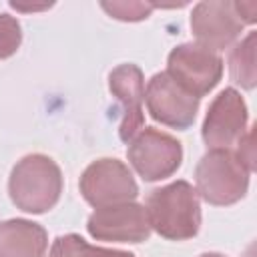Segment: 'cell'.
Wrapping results in <instances>:
<instances>
[{
    "label": "cell",
    "mask_w": 257,
    "mask_h": 257,
    "mask_svg": "<svg viewBox=\"0 0 257 257\" xmlns=\"http://www.w3.org/2000/svg\"><path fill=\"white\" fill-rule=\"evenodd\" d=\"M151 231L169 241L193 239L201 229V201L187 181H175L153 189L145 201Z\"/></svg>",
    "instance_id": "6da1fadb"
},
{
    "label": "cell",
    "mask_w": 257,
    "mask_h": 257,
    "mask_svg": "<svg viewBox=\"0 0 257 257\" xmlns=\"http://www.w3.org/2000/svg\"><path fill=\"white\" fill-rule=\"evenodd\" d=\"M62 185L60 167L50 157L32 153L12 167L8 177V195L16 209L30 215H42L58 203Z\"/></svg>",
    "instance_id": "7a4b0ae2"
},
{
    "label": "cell",
    "mask_w": 257,
    "mask_h": 257,
    "mask_svg": "<svg viewBox=\"0 0 257 257\" xmlns=\"http://www.w3.org/2000/svg\"><path fill=\"white\" fill-rule=\"evenodd\" d=\"M249 169L231 149H209L195 169L197 195L209 205H235L247 195Z\"/></svg>",
    "instance_id": "3957f363"
},
{
    "label": "cell",
    "mask_w": 257,
    "mask_h": 257,
    "mask_svg": "<svg viewBox=\"0 0 257 257\" xmlns=\"http://www.w3.org/2000/svg\"><path fill=\"white\" fill-rule=\"evenodd\" d=\"M126 157L137 175L153 183L177 173L183 163V147L173 135L155 126H143L128 141Z\"/></svg>",
    "instance_id": "277c9868"
},
{
    "label": "cell",
    "mask_w": 257,
    "mask_h": 257,
    "mask_svg": "<svg viewBox=\"0 0 257 257\" xmlns=\"http://www.w3.org/2000/svg\"><path fill=\"white\" fill-rule=\"evenodd\" d=\"M165 72L189 94L201 98L219 84L223 58L197 42H183L169 52Z\"/></svg>",
    "instance_id": "5b68a950"
},
{
    "label": "cell",
    "mask_w": 257,
    "mask_h": 257,
    "mask_svg": "<svg viewBox=\"0 0 257 257\" xmlns=\"http://www.w3.org/2000/svg\"><path fill=\"white\" fill-rule=\"evenodd\" d=\"M80 195L94 209L131 203L139 195V187L131 169L118 159H98L92 161L78 181Z\"/></svg>",
    "instance_id": "8992f818"
},
{
    "label": "cell",
    "mask_w": 257,
    "mask_h": 257,
    "mask_svg": "<svg viewBox=\"0 0 257 257\" xmlns=\"http://www.w3.org/2000/svg\"><path fill=\"white\" fill-rule=\"evenodd\" d=\"M249 112L241 92L233 86L221 90L203 120L201 137L209 149H231L247 133Z\"/></svg>",
    "instance_id": "52a82bcc"
},
{
    "label": "cell",
    "mask_w": 257,
    "mask_h": 257,
    "mask_svg": "<svg viewBox=\"0 0 257 257\" xmlns=\"http://www.w3.org/2000/svg\"><path fill=\"white\" fill-rule=\"evenodd\" d=\"M145 102L149 114L171 128H189L199 112V98L181 88L167 72H157L151 76L145 88Z\"/></svg>",
    "instance_id": "ba28073f"
},
{
    "label": "cell",
    "mask_w": 257,
    "mask_h": 257,
    "mask_svg": "<svg viewBox=\"0 0 257 257\" xmlns=\"http://www.w3.org/2000/svg\"><path fill=\"white\" fill-rule=\"evenodd\" d=\"M245 22L241 20L237 2H199L191 12V30L197 44L219 52L229 48L243 32Z\"/></svg>",
    "instance_id": "9c48e42d"
},
{
    "label": "cell",
    "mask_w": 257,
    "mask_h": 257,
    "mask_svg": "<svg viewBox=\"0 0 257 257\" xmlns=\"http://www.w3.org/2000/svg\"><path fill=\"white\" fill-rule=\"evenodd\" d=\"M86 231L106 243H143L151 237L147 211L135 201L96 209L86 221Z\"/></svg>",
    "instance_id": "30bf717a"
},
{
    "label": "cell",
    "mask_w": 257,
    "mask_h": 257,
    "mask_svg": "<svg viewBox=\"0 0 257 257\" xmlns=\"http://www.w3.org/2000/svg\"><path fill=\"white\" fill-rule=\"evenodd\" d=\"M108 88L112 96L122 106V120H120V141L128 143L143 126V100H145V76L137 64H120L108 74Z\"/></svg>",
    "instance_id": "8fae6325"
},
{
    "label": "cell",
    "mask_w": 257,
    "mask_h": 257,
    "mask_svg": "<svg viewBox=\"0 0 257 257\" xmlns=\"http://www.w3.org/2000/svg\"><path fill=\"white\" fill-rule=\"evenodd\" d=\"M48 249L46 229L28 219L0 223V257H44Z\"/></svg>",
    "instance_id": "7c38bea8"
},
{
    "label": "cell",
    "mask_w": 257,
    "mask_h": 257,
    "mask_svg": "<svg viewBox=\"0 0 257 257\" xmlns=\"http://www.w3.org/2000/svg\"><path fill=\"white\" fill-rule=\"evenodd\" d=\"M255 40H257V32H249L241 42L235 44V48L229 54V76L237 86L245 90H253L257 82Z\"/></svg>",
    "instance_id": "4fadbf2b"
},
{
    "label": "cell",
    "mask_w": 257,
    "mask_h": 257,
    "mask_svg": "<svg viewBox=\"0 0 257 257\" xmlns=\"http://www.w3.org/2000/svg\"><path fill=\"white\" fill-rule=\"evenodd\" d=\"M48 257H135V255L128 251H120V249L94 247L86 243L80 235L68 233V235H60L54 239Z\"/></svg>",
    "instance_id": "5bb4252c"
},
{
    "label": "cell",
    "mask_w": 257,
    "mask_h": 257,
    "mask_svg": "<svg viewBox=\"0 0 257 257\" xmlns=\"http://www.w3.org/2000/svg\"><path fill=\"white\" fill-rule=\"evenodd\" d=\"M102 10L108 12L116 20L124 22H139L145 20L157 6L151 2H100Z\"/></svg>",
    "instance_id": "9a60e30c"
},
{
    "label": "cell",
    "mask_w": 257,
    "mask_h": 257,
    "mask_svg": "<svg viewBox=\"0 0 257 257\" xmlns=\"http://www.w3.org/2000/svg\"><path fill=\"white\" fill-rule=\"evenodd\" d=\"M22 42L20 22L10 14H0V60L12 56Z\"/></svg>",
    "instance_id": "2e32d148"
},
{
    "label": "cell",
    "mask_w": 257,
    "mask_h": 257,
    "mask_svg": "<svg viewBox=\"0 0 257 257\" xmlns=\"http://www.w3.org/2000/svg\"><path fill=\"white\" fill-rule=\"evenodd\" d=\"M237 151L235 155L239 157V161L249 169V173L255 171V147H253V131H247L243 135V139L237 143Z\"/></svg>",
    "instance_id": "e0dca14e"
},
{
    "label": "cell",
    "mask_w": 257,
    "mask_h": 257,
    "mask_svg": "<svg viewBox=\"0 0 257 257\" xmlns=\"http://www.w3.org/2000/svg\"><path fill=\"white\" fill-rule=\"evenodd\" d=\"M52 4H22V2H10V8L20 10V12H34V10H46Z\"/></svg>",
    "instance_id": "ac0fdd59"
},
{
    "label": "cell",
    "mask_w": 257,
    "mask_h": 257,
    "mask_svg": "<svg viewBox=\"0 0 257 257\" xmlns=\"http://www.w3.org/2000/svg\"><path fill=\"white\" fill-rule=\"evenodd\" d=\"M199 257H225V255H221V253H203Z\"/></svg>",
    "instance_id": "d6986e66"
}]
</instances>
